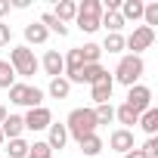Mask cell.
Wrapping results in <instances>:
<instances>
[{
  "label": "cell",
  "mask_w": 158,
  "mask_h": 158,
  "mask_svg": "<svg viewBox=\"0 0 158 158\" xmlns=\"http://www.w3.org/2000/svg\"><path fill=\"white\" fill-rule=\"evenodd\" d=\"M25 158H53V149L44 143V139H34L31 146H28V155Z\"/></svg>",
  "instance_id": "obj_30"
},
{
  "label": "cell",
  "mask_w": 158,
  "mask_h": 158,
  "mask_svg": "<svg viewBox=\"0 0 158 158\" xmlns=\"http://www.w3.org/2000/svg\"><path fill=\"white\" fill-rule=\"evenodd\" d=\"M109 149H115V152H130V149H136L133 146V130H124V127H118V130H112V136H109Z\"/></svg>",
  "instance_id": "obj_12"
},
{
  "label": "cell",
  "mask_w": 158,
  "mask_h": 158,
  "mask_svg": "<svg viewBox=\"0 0 158 158\" xmlns=\"http://www.w3.org/2000/svg\"><path fill=\"white\" fill-rule=\"evenodd\" d=\"M62 59H65V71H62V77L71 84V81H74V74L84 68V56H81V50H77V47H71V50H68Z\"/></svg>",
  "instance_id": "obj_11"
},
{
  "label": "cell",
  "mask_w": 158,
  "mask_h": 158,
  "mask_svg": "<svg viewBox=\"0 0 158 158\" xmlns=\"http://www.w3.org/2000/svg\"><path fill=\"white\" fill-rule=\"evenodd\" d=\"M44 96H47V93H44L40 87H31V84H28V99H25V106H28V109H40V106H44Z\"/></svg>",
  "instance_id": "obj_31"
},
{
  "label": "cell",
  "mask_w": 158,
  "mask_h": 158,
  "mask_svg": "<svg viewBox=\"0 0 158 158\" xmlns=\"http://www.w3.org/2000/svg\"><path fill=\"white\" fill-rule=\"evenodd\" d=\"M99 19H102V0H84V3H77V28H81L84 34H93L99 31Z\"/></svg>",
  "instance_id": "obj_4"
},
{
  "label": "cell",
  "mask_w": 158,
  "mask_h": 158,
  "mask_svg": "<svg viewBox=\"0 0 158 158\" xmlns=\"http://www.w3.org/2000/svg\"><path fill=\"white\" fill-rule=\"evenodd\" d=\"M96 115H93V106H81V109H71L68 118H65V130H68V139L81 143L84 136L96 133Z\"/></svg>",
  "instance_id": "obj_1"
},
{
  "label": "cell",
  "mask_w": 158,
  "mask_h": 158,
  "mask_svg": "<svg viewBox=\"0 0 158 158\" xmlns=\"http://www.w3.org/2000/svg\"><path fill=\"white\" fill-rule=\"evenodd\" d=\"M0 130H3V139H19L25 133V121L22 115H6V121L0 124Z\"/></svg>",
  "instance_id": "obj_15"
},
{
  "label": "cell",
  "mask_w": 158,
  "mask_h": 158,
  "mask_svg": "<svg viewBox=\"0 0 158 158\" xmlns=\"http://www.w3.org/2000/svg\"><path fill=\"white\" fill-rule=\"evenodd\" d=\"M124 106H130L133 112H146V109H152V90L146 87V84H133V87H127V99H124Z\"/></svg>",
  "instance_id": "obj_6"
},
{
  "label": "cell",
  "mask_w": 158,
  "mask_h": 158,
  "mask_svg": "<svg viewBox=\"0 0 158 158\" xmlns=\"http://www.w3.org/2000/svg\"><path fill=\"white\" fill-rule=\"evenodd\" d=\"M106 74H109V71L102 68V62H93V65H84L81 71L74 74V81H71V87H74V84H96V81H102Z\"/></svg>",
  "instance_id": "obj_10"
},
{
  "label": "cell",
  "mask_w": 158,
  "mask_h": 158,
  "mask_svg": "<svg viewBox=\"0 0 158 158\" xmlns=\"http://www.w3.org/2000/svg\"><path fill=\"white\" fill-rule=\"evenodd\" d=\"M50 99H68V93H71V84L65 81V77H50V87L44 90Z\"/></svg>",
  "instance_id": "obj_18"
},
{
  "label": "cell",
  "mask_w": 158,
  "mask_h": 158,
  "mask_svg": "<svg viewBox=\"0 0 158 158\" xmlns=\"http://www.w3.org/2000/svg\"><path fill=\"white\" fill-rule=\"evenodd\" d=\"M3 143H6V139H3V130H0V146H3Z\"/></svg>",
  "instance_id": "obj_37"
},
{
  "label": "cell",
  "mask_w": 158,
  "mask_h": 158,
  "mask_svg": "<svg viewBox=\"0 0 158 158\" xmlns=\"http://www.w3.org/2000/svg\"><path fill=\"white\" fill-rule=\"evenodd\" d=\"M143 25H146V28H155V25H158V0L143 3Z\"/></svg>",
  "instance_id": "obj_25"
},
{
  "label": "cell",
  "mask_w": 158,
  "mask_h": 158,
  "mask_svg": "<svg viewBox=\"0 0 158 158\" xmlns=\"http://www.w3.org/2000/svg\"><path fill=\"white\" fill-rule=\"evenodd\" d=\"M22 121H25V130H47L50 124H53V112L47 109V106H40V109H28L25 115H22Z\"/></svg>",
  "instance_id": "obj_7"
},
{
  "label": "cell",
  "mask_w": 158,
  "mask_h": 158,
  "mask_svg": "<svg viewBox=\"0 0 158 158\" xmlns=\"http://www.w3.org/2000/svg\"><path fill=\"white\" fill-rule=\"evenodd\" d=\"M50 13H53L62 25H68V22H74V16H77V3H74V0H59Z\"/></svg>",
  "instance_id": "obj_16"
},
{
  "label": "cell",
  "mask_w": 158,
  "mask_h": 158,
  "mask_svg": "<svg viewBox=\"0 0 158 158\" xmlns=\"http://www.w3.org/2000/svg\"><path fill=\"white\" fill-rule=\"evenodd\" d=\"M47 40H50V31H47L40 22H28V25H25V47H31V44H34V47H44Z\"/></svg>",
  "instance_id": "obj_14"
},
{
  "label": "cell",
  "mask_w": 158,
  "mask_h": 158,
  "mask_svg": "<svg viewBox=\"0 0 158 158\" xmlns=\"http://www.w3.org/2000/svg\"><path fill=\"white\" fill-rule=\"evenodd\" d=\"M77 50H81V56H84V65H93V62H99V59H102L99 44H84V47H77Z\"/></svg>",
  "instance_id": "obj_26"
},
{
  "label": "cell",
  "mask_w": 158,
  "mask_h": 158,
  "mask_svg": "<svg viewBox=\"0 0 158 158\" xmlns=\"http://www.w3.org/2000/svg\"><path fill=\"white\" fill-rule=\"evenodd\" d=\"M155 44V28L136 25L127 37H124V50H130V56H143V50H149Z\"/></svg>",
  "instance_id": "obj_5"
},
{
  "label": "cell",
  "mask_w": 158,
  "mask_h": 158,
  "mask_svg": "<svg viewBox=\"0 0 158 158\" xmlns=\"http://www.w3.org/2000/svg\"><path fill=\"white\" fill-rule=\"evenodd\" d=\"M16 81H19V77H16L13 65H10L6 59H0V90H10V87H13Z\"/></svg>",
  "instance_id": "obj_24"
},
{
  "label": "cell",
  "mask_w": 158,
  "mask_h": 158,
  "mask_svg": "<svg viewBox=\"0 0 158 158\" xmlns=\"http://www.w3.org/2000/svg\"><path fill=\"white\" fill-rule=\"evenodd\" d=\"M77 146H81V152H84V155H90V158H93V155H99V152L106 149V143H102V136H99V133H90V136H84Z\"/></svg>",
  "instance_id": "obj_20"
},
{
  "label": "cell",
  "mask_w": 158,
  "mask_h": 158,
  "mask_svg": "<svg viewBox=\"0 0 158 158\" xmlns=\"http://www.w3.org/2000/svg\"><path fill=\"white\" fill-rule=\"evenodd\" d=\"M139 152H143L146 158H158V136H149V139L139 146Z\"/></svg>",
  "instance_id": "obj_32"
},
{
  "label": "cell",
  "mask_w": 158,
  "mask_h": 158,
  "mask_svg": "<svg viewBox=\"0 0 158 158\" xmlns=\"http://www.w3.org/2000/svg\"><path fill=\"white\" fill-rule=\"evenodd\" d=\"M10 10H13V6H10V0H0V19L10 16Z\"/></svg>",
  "instance_id": "obj_34"
},
{
  "label": "cell",
  "mask_w": 158,
  "mask_h": 158,
  "mask_svg": "<svg viewBox=\"0 0 158 158\" xmlns=\"http://www.w3.org/2000/svg\"><path fill=\"white\" fill-rule=\"evenodd\" d=\"M124 158H146L139 149H130V152H124Z\"/></svg>",
  "instance_id": "obj_35"
},
{
  "label": "cell",
  "mask_w": 158,
  "mask_h": 158,
  "mask_svg": "<svg viewBox=\"0 0 158 158\" xmlns=\"http://www.w3.org/2000/svg\"><path fill=\"white\" fill-rule=\"evenodd\" d=\"M37 22H40V25H44V28H47L50 34H59V37H65V34H68V25H62V22H59V19L53 16V13H44V16H40Z\"/></svg>",
  "instance_id": "obj_22"
},
{
  "label": "cell",
  "mask_w": 158,
  "mask_h": 158,
  "mask_svg": "<svg viewBox=\"0 0 158 158\" xmlns=\"http://www.w3.org/2000/svg\"><path fill=\"white\" fill-rule=\"evenodd\" d=\"M10 40H13L10 25H6V22H0V50H3V47H10Z\"/></svg>",
  "instance_id": "obj_33"
},
{
  "label": "cell",
  "mask_w": 158,
  "mask_h": 158,
  "mask_svg": "<svg viewBox=\"0 0 158 158\" xmlns=\"http://www.w3.org/2000/svg\"><path fill=\"white\" fill-rule=\"evenodd\" d=\"M44 143H47L53 152H56V149H65V146H68V130H65V124H56V121H53V124L47 127V139H44Z\"/></svg>",
  "instance_id": "obj_13"
},
{
  "label": "cell",
  "mask_w": 158,
  "mask_h": 158,
  "mask_svg": "<svg viewBox=\"0 0 158 158\" xmlns=\"http://www.w3.org/2000/svg\"><path fill=\"white\" fill-rule=\"evenodd\" d=\"M121 19H124V25L127 22H139L143 19V0H121Z\"/></svg>",
  "instance_id": "obj_17"
},
{
  "label": "cell",
  "mask_w": 158,
  "mask_h": 158,
  "mask_svg": "<svg viewBox=\"0 0 158 158\" xmlns=\"http://www.w3.org/2000/svg\"><path fill=\"white\" fill-rule=\"evenodd\" d=\"M28 146H31V143H28L25 136L6 139V155H10V158H25V155H28Z\"/></svg>",
  "instance_id": "obj_23"
},
{
  "label": "cell",
  "mask_w": 158,
  "mask_h": 158,
  "mask_svg": "<svg viewBox=\"0 0 158 158\" xmlns=\"http://www.w3.org/2000/svg\"><path fill=\"white\" fill-rule=\"evenodd\" d=\"M112 93H115V81H112V74H106L102 81L90 84V99H93V106H106V102L112 99Z\"/></svg>",
  "instance_id": "obj_8"
},
{
  "label": "cell",
  "mask_w": 158,
  "mask_h": 158,
  "mask_svg": "<svg viewBox=\"0 0 158 158\" xmlns=\"http://www.w3.org/2000/svg\"><path fill=\"white\" fill-rule=\"evenodd\" d=\"M6 115H10V112H6V106H0V124L6 121Z\"/></svg>",
  "instance_id": "obj_36"
},
{
  "label": "cell",
  "mask_w": 158,
  "mask_h": 158,
  "mask_svg": "<svg viewBox=\"0 0 158 158\" xmlns=\"http://www.w3.org/2000/svg\"><path fill=\"white\" fill-rule=\"evenodd\" d=\"M136 124H139L149 136H155V133H158V109H155V106H152V109H146V112L139 115V121H136Z\"/></svg>",
  "instance_id": "obj_21"
},
{
  "label": "cell",
  "mask_w": 158,
  "mask_h": 158,
  "mask_svg": "<svg viewBox=\"0 0 158 158\" xmlns=\"http://www.w3.org/2000/svg\"><path fill=\"white\" fill-rule=\"evenodd\" d=\"M10 65H13V71H16V77H34L37 71H40V59L34 56V50L31 47H25V44H19V47H10V59H6Z\"/></svg>",
  "instance_id": "obj_2"
},
{
  "label": "cell",
  "mask_w": 158,
  "mask_h": 158,
  "mask_svg": "<svg viewBox=\"0 0 158 158\" xmlns=\"http://www.w3.org/2000/svg\"><path fill=\"white\" fill-rule=\"evenodd\" d=\"M40 68H44V74H50V77H62V71H65L62 53H59V50H47L44 59H40Z\"/></svg>",
  "instance_id": "obj_9"
},
{
  "label": "cell",
  "mask_w": 158,
  "mask_h": 158,
  "mask_svg": "<svg viewBox=\"0 0 158 158\" xmlns=\"http://www.w3.org/2000/svg\"><path fill=\"white\" fill-rule=\"evenodd\" d=\"M102 53L109 50V53H124V34H106V40H102V47H99Z\"/></svg>",
  "instance_id": "obj_27"
},
{
  "label": "cell",
  "mask_w": 158,
  "mask_h": 158,
  "mask_svg": "<svg viewBox=\"0 0 158 158\" xmlns=\"http://www.w3.org/2000/svg\"><path fill=\"white\" fill-rule=\"evenodd\" d=\"M93 115H96V124H112V121H115V106H112V102L93 106Z\"/></svg>",
  "instance_id": "obj_29"
},
{
  "label": "cell",
  "mask_w": 158,
  "mask_h": 158,
  "mask_svg": "<svg viewBox=\"0 0 158 158\" xmlns=\"http://www.w3.org/2000/svg\"><path fill=\"white\" fill-rule=\"evenodd\" d=\"M146 74V62H143V56H121L118 59V65H115V71H112V81L115 84H124V87H133V84H139V77Z\"/></svg>",
  "instance_id": "obj_3"
},
{
  "label": "cell",
  "mask_w": 158,
  "mask_h": 158,
  "mask_svg": "<svg viewBox=\"0 0 158 158\" xmlns=\"http://www.w3.org/2000/svg\"><path fill=\"white\" fill-rule=\"evenodd\" d=\"M25 99H28V84H25V81H16V84L10 87V102L25 106Z\"/></svg>",
  "instance_id": "obj_28"
},
{
  "label": "cell",
  "mask_w": 158,
  "mask_h": 158,
  "mask_svg": "<svg viewBox=\"0 0 158 158\" xmlns=\"http://www.w3.org/2000/svg\"><path fill=\"white\" fill-rule=\"evenodd\" d=\"M115 121H118L124 130H133V124L139 121V112H133L130 106H124V102H121V106L115 109Z\"/></svg>",
  "instance_id": "obj_19"
}]
</instances>
